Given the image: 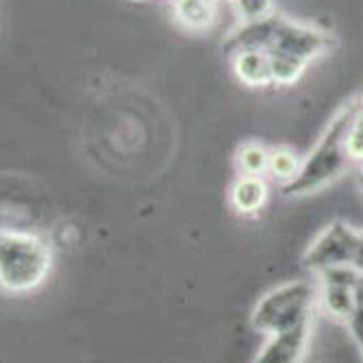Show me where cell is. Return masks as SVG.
Here are the masks:
<instances>
[{
  "mask_svg": "<svg viewBox=\"0 0 363 363\" xmlns=\"http://www.w3.org/2000/svg\"><path fill=\"white\" fill-rule=\"evenodd\" d=\"M359 108L360 101H352L333 116L312 152L302 160L301 172L296 179L283 186L281 192L284 196L302 197L313 194L342 177L350 165V159L345 152V134Z\"/></svg>",
  "mask_w": 363,
  "mask_h": 363,
  "instance_id": "cell-1",
  "label": "cell"
},
{
  "mask_svg": "<svg viewBox=\"0 0 363 363\" xmlns=\"http://www.w3.org/2000/svg\"><path fill=\"white\" fill-rule=\"evenodd\" d=\"M54 268V249L40 234L0 226V289L29 294L39 289Z\"/></svg>",
  "mask_w": 363,
  "mask_h": 363,
  "instance_id": "cell-2",
  "label": "cell"
},
{
  "mask_svg": "<svg viewBox=\"0 0 363 363\" xmlns=\"http://www.w3.org/2000/svg\"><path fill=\"white\" fill-rule=\"evenodd\" d=\"M318 303V289L308 281L297 279L267 292L255 303L250 323L255 331L268 337L312 323L313 310Z\"/></svg>",
  "mask_w": 363,
  "mask_h": 363,
  "instance_id": "cell-3",
  "label": "cell"
},
{
  "mask_svg": "<svg viewBox=\"0 0 363 363\" xmlns=\"http://www.w3.org/2000/svg\"><path fill=\"white\" fill-rule=\"evenodd\" d=\"M331 44V38L323 29L277 15L273 34L263 52L268 57H286L308 65L323 55Z\"/></svg>",
  "mask_w": 363,
  "mask_h": 363,
  "instance_id": "cell-4",
  "label": "cell"
},
{
  "mask_svg": "<svg viewBox=\"0 0 363 363\" xmlns=\"http://www.w3.org/2000/svg\"><path fill=\"white\" fill-rule=\"evenodd\" d=\"M360 242V230L336 220L321 231L302 257V265L321 273L339 267H352Z\"/></svg>",
  "mask_w": 363,
  "mask_h": 363,
  "instance_id": "cell-5",
  "label": "cell"
},
{
  "mask_svg": "<svg viewBox=\"0 0 363 363\" xmlns=\"http://www.w3.org/2000/svg\"><path fill=\"white\" fill-rule=\"evenodd\" d=\"M362 274L352 267L331 268L318 273V302L331 318L347 325L355 312V292Z\"/></svg>",
  "mask_w": 363,
  "mask_h": 363,
  "instance_id": "cell-6",
  "label": "cell"
},
{
  "mask_svg": "<svg viewBox=\"0 0 363 363\" xmlns=\"http://www.w3.org/2000/svg\"><path fill=\"white\" fill-rule=\"evenodd\" d=\"M312 323L268 337L254 363H301L306 355Z\"/></svg>",
  "mask_w": 363,
  "mask_h": 363,
  "instance_id": "cell-7",
  "label": "cell"
},
{
  "mask_svg": "<svg viewBox=\"0 0 363 363\" xmlns=\"http://www.w3.org/2000/svg\"><path fill=\"white\" fill-rule=\"evenodd\" d=\"M233 73L247 87L272 86L270 58L262 50H241L231 55Z\"/></svg>",
  "mask_w": 363,
  "mask_h": 363,
  "instance_id": "cell-8",
  "label": "cell"
},
{
  "mask_svg": "<svg viewBox=\"0 0 363 363\" xmlns=\"http://www.w3.org/2000/svg\"><path fill=\"white\" fill-rule=\"evenodd\" d=\"M268 184L265 178L239 177L230 191V202L234 212L244 216L257 215L268 201Z\"/></svg>",
  "mask_w": 363,
  "mask_h": 363,
  "instance_id": "cell-9",
  "label": "cell"
},
{
  "mask_svg": "<svg viewBox=\"0 0 363 363\" xmlns=\"http://www.w3.org/2000/svg\"><path fill=\"white\" fill-rule=\"evenodd\" d=\"M172 15L178 25L192 33L210 31L216 23V13H218V5L216 2H172Z\"/></svg>",
  "mask_w": 363,
  "mask_h": 363,
  "instance_id": "cell-10",
  "label": "cell"
},
{
  "mask_svg": "<svg viewBox=\"0 0 363 363\" xmlns=\"http://www.w3.org/2000/svg\"><path fill=\"white\" fill-rule=\"evenodd\" d=\"M234 163L241 172V177L265 178L270 163V150L257 140H247L234 152Z\"/></svg>",
  "mask_w": 363,
  "mask_h": 363,
  "instance_id": "cell-11",
  "label": "cell"
},
{
  "mask_svg": "<svg viewBox=\"0 0 363 363\" xmlns=\"http://www.w3.org/2000/svg\"><path fill=\"white\" fill-rule=\"evenodd\" d=\"M302 160L298 159L294 150L288 147H277L270 150V163H268V177L289 184L301 172Z\"/></svg>",
  "mask_w": 363,
  "mask_h": 363,
  "instance_id": "cell-12",
  "label": "cell"
},
{
  "mask_svg": "<svg viewBox=\"0 0 363 363\" xmlns=\"http://www.w3.org/2000/svg\"><path fill=\"white\" fill-rule=\"evenodd\" d=\"M270 58L272 81L278 86H291L302 78L307 65L302 62L292 60L286 57H268Z\"/></svg>",
  "mask_w": 363,
  "mask_h": 363,
  "instance_id": "cell-13",
  "label": "cell"
},
{
  "mask_svg": "<svg viewBox=\"0 0 363 363\" xmlns=\"http://www.w3.org/2000/svg\"><path fill=\"white\" fill-rule=\"evenodd\" d=\"M233 11L238 15L239 25H252L274 15L273 2L267 0H244V2H231Z\"/></svg>",
  "mask_w": 363,
  "mask_h": 363,
  "instance_id": "cell-14",
  "label": "cell"
},
{
  "mask_svg": "<svg viewBox=\"0 0 363 363\" xmlns=\"http://www.w3.org/2000/svg\"><path fill=\"white\" fill-rule=\"evenodd\" d=\"M345 152H347L350 162L363 163V110L359 112L350 121L347 134H345Z\"/></svg>",
  "mask_w": 363,
  "mask_h": 363,
  "instance_id": "cell-15",
  "label": "cell"
},
{
  "mask_svg": "<svg viewBox=\"0 0 363 363\" xmlns=\"http://www.w3.org/2000/svg\"><path fill=\"white\" fill-rule=\"evenodd\" d=\"M350 333L355 339L357 345H359L362 357H363V277H360L359 284H357L355 292V312L352 318L347 323Z\"/></svg>",
  "mask_w": 363,
  "mask_h": 363,
  "instance_id": "cell-16",
  "label": "cell"
},
{
  "mask_svg": "<svg viewBox=\"0 0 363 363\" xmlns=\"http://www.w3.org/2000/svg\"><path fill=\"white\" fill-rule=\"evenodd\" d=\"M352 268L363 277V230H360V242H359V249H357Z\"/></svg>",
  "mask_w": 363,
  "mask_h": 363,
  "instance_id": "cell-17",
  "label": "cell"
},
{
  "mask_svg": "<svg viewBox=\"0 0 363 363\" xmlns=\"http://www.w3.org/2000/svg\"><path fill=\"white\" fill-rule=\"evenodd\" d=\"M359 183H360V189H362V196H363V163H362V169L359 174Z\"/></svg>",
  "mask_w": 363,
  "mask_h": 363,
  "instance_id": "cell-18",
  "label": "cell"
}]
</instances>
